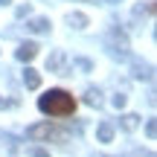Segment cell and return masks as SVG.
Returning a JSON list of instances; mask_svg holds the SVG:
<instances>
[{
  "instance_id": "1",
  "label": "cell",
  "mask_w": 157,
  "mask_h": 157,
  "mask_svg": "<svg viewBox=\"0 0 157 157\" xmlns=\"http://www.w3.org/2000/svg\"><path fill=\"white\" fill-rule=\"evenodd\" d=\"M38 108L44 113H50V117H70V113L76 111V99L67 93V90H61V87H56V90H47L44 96L38 99Z\"/></svg>"
},
{
  "instance_id": "2",
  "label": "cell",
  "mask_w": 157,
  "mask_h": 157,
  "mask_svg": "<svg viewBox=\"0 0 157 157\" xmlns=\"http://www.w3.org/2000/svg\"><path fill=\"white\" fill-rule=\"evenodd\" d=\"M26 137H29V140H47V143H50V140H61V143L67 140V134H64V131H58L50 119H47V122L29 125V128H26Z\"/></svg>"
},
{
  "instance_id": "3",
  "label": "cell",
  "mask_w": 157,
  "mask_h": 157,
  "mask_svg": "<svg viewBox=\"0 0 157 157\" xmlns=\"http://www.w3.org/2000/svg\"><path fill=\"white\" fill-rule=\"evenodd\" d=\"M108 44H111V52H113V56H128V38H125L122 32L111 29V32H108Z\"/></svg>"
},
{
  "instance_id": "4",
  "label": "cell",
  "mask_w": 157,
  "mask_h": 157,
  "mask_svg": "<svg viewBox=\"0 0 157 157\" xmlns=\"http://www.w3.org/2000/svg\"><path fill=\"white\" fill-rule=\"evenodd\" d=\"M64 64H67V52L64 50H52L50 56H47V70H50V73H61Z\"/></svg>"
},
{
  "instance_id": "5",
  "label": "cell",
  "mask_w": 157,
  "mask_h": 157,
  "mask_svg": "<svg viewBox=\"0 0 157 157\" xmlns=\"http://www.w3.org/2000/svg\"><path fill=\"white\" fill-rule=\"evenodd\" d=\"M35 56H38V44H32V41H26V44H21L15 50V58H17V61H32Z\"/></svg>"
},
{
  "instance_id": "6",
  "label": "cell",
  "mask_w": 157,
  "mask_h": 157,
  "mask_svg": "<svg viewBox=\"0 0 157 157\" xmlns=\"http://www.w3.org/2000/svg\"><path fill=\"white\" fill-rule=\"evenodd\" d=\"M23 84H26L29 90H38L41 87V73L32 70V67H26V70H23Z\"/></svg>"
},
{
  "instance_id": "7",
  "label": "cell",
  "mask_w": 157,
  "mask_h": 157,
  "mask_svg": "<svg viewBox=\"0 0 157 157\" xmlns=\"http://www.w3.org/2000/svg\"><path fill=\"white\" fill-rule=\"evenodd\" d=\"M26 29L35 32V35L38 32H50V17H32V21L26 23Z\"/></svg>"
},
{
  "instance_id": "8",
  "label": "cell",
  "mask_w": 157,
  "mask_h": 157,
  "mask_svg": "<svg viewBox=\"0 0 157 157\" xmlns=\"http://www.w3.org/2000/svg\"><path fill=\"white\" fill-rule=\"evenodd\" d=\"M84 102H87L90 108H102V90L99 87H87L84 90Z\"/></svg>"
},
{
  "instance_id": "9",
  "label": "cell",
  "mask_w": 157,
  "mask_h": 157,
  "mask_svg": "<svg viewBox=\"0 0 157 157\" xmlns=\"http://www.w3.org/2000/svg\"><path fill=\"white\" fill-rule=\"evenodd\" d=\"M67 23H70V26H73V29H87V15H82V12H70V15H67Z\"/></svg>"
},
{
  "instance_id": "10",
  "label": "cell",
  "mask_w": 157,
  "mask_h": 157,
  "mask_svg": "<svg viewBox=\"0 0 157 157\" xmlns=\"http://www.w3.org/2000/svg\"><path fill=\"white\" fill-rule=\"evenodd\" d=\"M96 140H99V143H111L113 140V125L111 122H102L99 128H96Z\"/></svg>"
},
{
  "instance_id": "11",
  "label": "cell",
  "mask_w": 157,
  "mask_h": 157,
  "mask_svg": "<svg viewBox=\"0 0 157 157\" xmlns=\"http://www.w3.org/2000/svg\"><path fill=\"white\" fill-rule=\"evenodd\" d=\"M119 125H122L125 131H137L140 128V117H137V113H125V117H119Z\"/></svg>"
},
{
  "instance_id": "12",
  "label": "cell",
  "mask_w": 157,
  "mask_h": 157,
  "mask_svg": "<svg viewBox=\"0 0 157 157\" xmlns=\"http://www.w3.org/2000/svg\"><path fill=\"white\" fill-rule=\"evenodd\" d=\"M134 76H137V78H151V67L137 61V64H134Z\"/></svg>"
},
{
  "instance_id": "13",
  "label": "cell",
  "mask_w": 157,
  "mask_h": 157,
  "mask_svg": "<svg viewBox=\"0 0 157 157\" xmlns=\"http://www.w3.org/2000/svg\"><path fill=\"white\" fill-rule=\"evenodd\" d=\"M29 157H50V151L44 146H29Z\"/></svg>"
},
{
  "instance_id": "14",
  "label": "cell",
  "mask_w": 157,
  "mask_h": 157,
  "mask_svg": "<svg viewBox=\"0 0 157 157\" xmlns=\"http://www.w3.org/2000/svg\"><path fill=\"white\" fill-rule=\"evenodd\" d=\"M146 134H148V140H154V137H157V122H154V119H148V122H146Z\"/></svg>"
},
{
  "instance_id": "15",
  "label": "cell",
  "mask_w": 157,
  "mask_h": 157,
  "mask_svg": "<svg viewBox=\"0 0 157 157\" xmlns=\"http://www.w3.org/2000/svg\"><path fill=\"white\" fill-rule=\"evenodd\" d=\"M125 102H128V96H125V93H117V96H113V108H117V111H119V108H125Z\"/></svg>"
},
{
  "instance_id": "16",
  "label": "cell",
  "mask_w": 157,
  "mask_h": 157,
  "mask_svg": "<svg viewBox=\"0 0 157 157\" xmlns=\"http://www.w3.org/2000/svg\"><path fill=\"white\" fill-rule=\"evenodd\" d=\"M73 64H76V67H82V70H93V64H90L87 58H73Z\"/></svg>"
},
{
  "instance_id": "17",
  "label": "cell",
  "mask_w": 157,
  "mask_h": 157,
  "mask_svg": "<svg viewBox=\"0 0 157 157\" xmlns=\"http://www.w3.org/2000/svg\"><path fill=\"white\" fill-rule=\"evenodd\" d=\"M29 12H32V6H29V3L26 6H17V17H26Z\"/></svg>"
},
{
  "instance_id": "18",
  "label": "cell",
  "mask_w": 157,
  "mask_h": 157,
  "mask_svg": "<svg viewBox=\"0 0 157 157\" xmlns=\"http://www.w3.org/2000/svg\"><path fill=\"white\" fill-rule=\"evenodd\" d=\"M9 105H12L9 99H0V108H9Z\"/></svg>"
},
{
  "instance_id": "19",
  "label": "cell",
  "mask_w": 157,
  "mask_h": 157,
  "mask_svg": "<svg viewBox=\"0 0 157 157\" xmlns=\"http://www.w3.org/2000/svg\"><path fill=\"white\" fill-rule=\"evenodd\" d=\"M9 3H12V0H0V6H9Z\"/></svg>"
},
{
  "instance_id": "20",
  "label": "cell",
  "mask_w": 157,
  "mask_h": 157,
  "mask_svg": "<svg viewBox=\"0 0 157 157\" xmlns=\"http://www.w3.org/2000/svg\"><path fill=\"white\" fill-rule=\"evenodd\" d=\"M105 3H119V0H105Z\"/></svg>"
},
{
  "instance_id": "21",
  "label": "cell",
  "mask_w": 157,
  "mask_h": 157,
  "mask_svg": "<svg viewBox=\"0 0 157 157\" xmlns=\"http://www.w3.org/2000/svg\"><path fill=\"white\" fill-rule=\"evenodd\" d=\"M82 3H96V0H82Z\"/></svg>"
}]
</instances>
